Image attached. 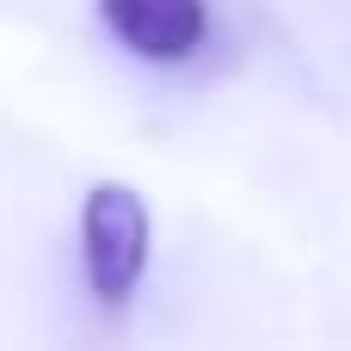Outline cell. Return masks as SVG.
<instances>
[{"mask_svg":"<svg viewBox=\"0 0 351 351\" xmlns=\"http://www.w3.org/2000/svg\"><path fill=\"white\" fill-rule=\"evenodd\" d=\"M154 253L148 197L123 179H99L80 197V278L99 308H130Z\"/></svg>","mask_w":351,"mask_h":351,"instance_id":"1","label":"cell"},{"mask_svg":"<svg viewBox=\"0 0 351 351\" xmlns=\"http://www.w3.org/2000/svg\"><path fill=\"white\" fill-rule=\"evenodd\" d=\"M93 12L117 49H130L136 62H154V68L197 56L210 37V0H93Z\"/></svg>","mask_w":351,"mask_h":351,"instance_id":"2","label":"cell"}]
</instances>
